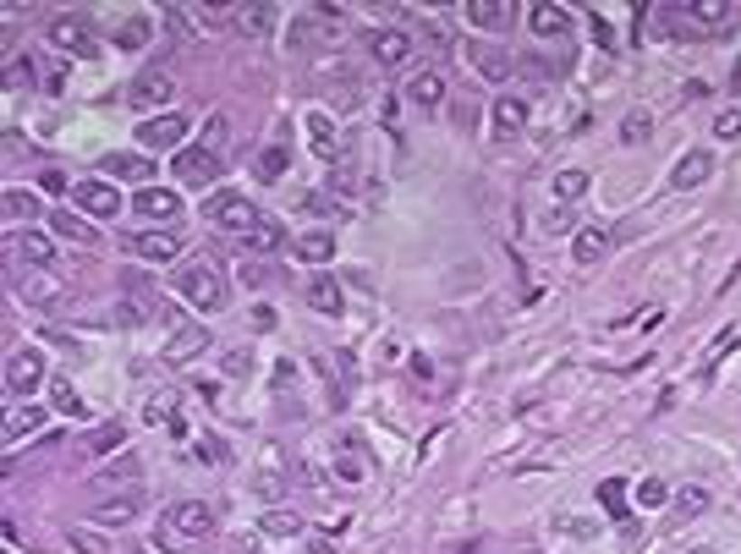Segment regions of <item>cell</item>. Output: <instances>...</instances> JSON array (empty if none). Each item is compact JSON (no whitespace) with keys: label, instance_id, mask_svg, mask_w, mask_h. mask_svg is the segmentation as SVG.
Returning <instances> with one entry per match:
<instances>
[{"label":"cell","instance_id":"7a4b0ae2","mask_svg":"<svg viewBox=\"0 0 741 554\" xmlns=\"http://www.w3.org/2000/svg\"><path fill=\"white\" fill-rule=\"evenodd\" d=\"M187 132H192V121H187L181 110H165V115H149V121L138 126V143H144V149H160V154H181V149H187Z\"/></svg>","mask_w":741,"mask_h":554},{"label":"cell","instance_id":"7dc6e473","mask_svg":"<svg viewBox=\"0 0 741 554\" xmlns=\"http://www.w3.org/2000/svg\"><path fill=\"white\" fill-rule=\"evenodd\" d=\"M714 137H719V143H736V137H741V110L736 105L714 115Z\"/></svg>","mask_w":741,"mask_h":554},{"label":"cell","instance_id":"4fadbf2b","mask_svg":"<svg viewBox=\"0 0 741 554\" xmlns=\"http://www.w3.org/2000/svg\"><path fill=\"white\" fill-rule=\"evenodd\" d=\"M676 17H687L692 28H730V23H741V6L736 0H692Z\"/></svg>","mask_w":741,"mask_h":554},{"label":"cell","instance_id":"74e56055","mask_svg":"<svg viewBox=\"0 0 741 554\" xmlns=\"http://www.w3.org/2000/svg\"><path fill=\"white\" fill-rule=\"evenodd\" d=\"M116 44H121V50H144V44H149V17H126V23L116 28Z\"/></svg>","mask_w":741,"mask_h":554},{"label":"cell","instance_id":"816d5d0a","mask_svg":"<svg viewBox=\"0 0 741 554\" xmlns=\"http://www.w3.org/2000/svg\"><path fill=\"white\" fill-rule=\"evenodd\" d=\"M598 500L610 505V511H621V500H626V483H621V477H610V483H598Z\"/></svg>","mask_w":741,"mask_h":554},{"label":"cell","instance_id":"6125c7cd","mask_svg":"<svg viewBox=\"0 0 741 554\" xmlns=\"http://www.w3.org/2000/svg\"><path fill=\"white\" fill-rule=\"evenodd\" d=\"M6 554H12V549H6Z\"/></svg>","mask_w":741,"mask_h":554},{"label":"cell","instance_id":"d4e9b609","mask_svg":"<svg viewBox=\"0 0 741 554\" xmlns=\"http://www.w3.org/2000/svg\"><path fill=\"white\" fill-rule=\"evenodd\" d=\"M50 231H55V236H66V242H78V247H94V242H99V231H94L88 220H78V215H60V209H50Z\"/></svg>","mask_w":741,"mask_h":554},{"label":"cell","instance_id":"ac0fdd59","mask_svg":"<svg viewBox=\"0 0 741 554\" xmlns=\"http://www.w3.org/2000/svg\"><path fill=\"white\" fill-rule=\"evenodd\" d=\"M489 121H495L500 137H516V132L527 126V99H522V94H500L495 110H489Z\"/></svg>","mask_w":741,"mask_h":554},{"label":"cell","instance_id":"277c9868","mask_svg":"<svg viewBox=\"0 0 741 554\" xmlns=\"http://www.w3.org/2000/svg\"><path fill=\"white\" fill-rule=\"evenodd\" d=\"M44 379H50V363H44V352H33V346L6 357V395H12V401H28Z\"/></svg>","mask_w":741,"mask_h":554},{"label":"cell","instance_id":"11a10c76","mask_svg":"<svg viewBox=\"0 0 741 554\" xmlns=\"http://www.w3.org/2000/svg\"><path fill=\"white\" fill-rule=\"evenodd\" d=\"M297 209H308V215H329V198H324V192H308Z\"/></svg>","mask_w":741,"mask_h":554},{"label":"cell","instance_id":"6da1fadb","mask_svg":"<svg viewBox=\"0 0 741 554\" xmlns=\"http://www.w3.org/2000/svg\"><path fill=\"white\" fill-rule=\"evenodd\" d=\"M176 291H181V302H192L198 313H220V308H226V274L215 269V258L181 263V269H176Z\"/></svg>","mask_w":741,"mask_h":554},{"label":"cell","instance_id":"91938a15","mask_svg":"<svg viewBox=\"0 0 741 554\" xmlns=\"http://www.w3.org/2000/svg\"><path fill=\"white\" fill-rule=\"evenodd\" d=\"M44 187H50V192H66V187H72V181H66L60 171H44Z\"/></svg>","mask_w":741,"mask_h":554},{"label":"cell","instance_id":"30bf717a","mask_svg":"<svg viewBox=\"0 0 741 554\" xmlns=\"http://www.w3.org/2000/svg\"><path fill=\"white\" fill-rule=\"evenodd\" d=\"M171 171H176L181 187H209V181L220 176V154H209V149H181V154L171 160Z\"/></svg>","mask_w":741,"mask_h":554},{"label":"cell","instance_id":"4316f807","mask_svg":"<svg viewBox=\"0 0 741 554\" xmlns=\"http://www.w3.org/2000/svg\"><path fill=\"white\" fill-rule=\"evenodd\" d=\"M604 253H610V231H598V226L577 231V242H571V258H577V263H598Z\"/></svg>","mask_w":741,"mask_h":554},{"label":"cell","instance_id":"8fae6325","mask_svg":"<svg viewBox=\"0 0 741 554\" xmlns=\"http://www.w3.org/2000/svg\"><path fill=\"white\" fill-rule=\"evenodd\" d=\"M72 198H78V209L94 215V220H116V215H121V192H116L110 181H78Z\"/></svg>","mask_w":741,"mask_h":554},{"label":"cell","instance_id":"e575fe53","mask_svg":"<svg viewBox=\"0 0 741 554\" xmlns=\"http://www.w3.org/2000/svg\"><path fill=\"white\" fill-rule=\"evenodd\" d=\"M709 505H714V494L703 489V483H687V489L676 494V511H681V516H703Z\"/></svg>","mask_w":741,"mask_h":554},{"label":"cell","instance_id":"8992f818","mask_svg":"<svg viewBox=\"0 0 741 554\" xmlns=\"http://www.w3.org/2000/svg\"><path fill=\"white\" fill-rule=\"evenodd\" d=\"M0 253H6L12 263H33V269L55 263V242L44 231H6V236H0Z\"/></svg>","mask_w":741,"mask_h":554},{"label":"cell","instance_id":"681fc988","mask_svg":"<svg viewBox=\"0 0 741 554\" xmlns=\"http://www.w3.org/2000/svg\"><path fill=\"white\" fill-rule=\"evenodd\" d=\"M643 137H648V115H643V110H632V115L621 121V143H643Z\"/></svg>","mask_w":741,"mask_h":554},{"label":"cell","instance_id":"60d3db41","mask_svg":"<svg viewBox=\"0 0 741 554\" xmlns=\"http://www.w3.org/2000/svg\"><path fill=\"white\" fill-rule=\"evenodd\" d=\"M582 192H588V171H560V176H555V198H560V203H577Z\"/></svg>","mask_w":741,"mask_h":554},{"label":"cell","instance_id":"d6a6232c","mask_svg":"<svg viewBox=\"0 0 741 554\" xmlns=\"http://www.w3.org/2000/svg\"><path fill=\"white\" fill-rule=\"evenodd\" d=\"M473 66H478L489 83H505V78H511V60H505L500 50H478V44H473Z\"/></svg>","mask_w":741,"mask_h":554},{"label":"cell","instance_id":"5bb4252c","mask_svg":"<svg viewBox=\"0 0 741 554\" xmlns=\"http://www.w3.org/2000/svg\"><path fill=\"white\" fill-rule=\"evenodd\" d=\"M368 50L379 66H407L412 60V33H401V28H374L368 33Z\"/></svg>","mask_w":741,"mask_h":554},{"label":"cell","instance_id":"9a60e30c","mask_svg":"<svg viewBox=\"0 0 741 554\" xmlns=\"http://www.w3.org/2000/svg\"><path fill=\"white\" fill-rule=\"evenodd\" d=\"M50 44L60 50V55H94V39H88V23H78V17H55L50 23Z\"/></svg>","mask_w":741,"mask_h":554},{"label":"cell","instance_id":"3957f363","mask_svg":"<svg viewBox=\"0 0 741 554\" xmlns=\"http://www.w3.org/2000/svg\"><path fill=\"white\" fill-rule=\"evenodd\" d=\"M165 527H171L181 543H198V538L215 532V505H209V500H176V505L165 511Z\"/></svg>","mask_w":741,"mask_h":554},{"label":"cell","instance_id":"7c38bea8","mask_svg":"<svg viewBox=\"0 0 741 554\" xmlns=\"http://www.w3.org/2000/svg\"><path fill=\"white\" fill-rule=\"evenodd\" d=\"M144 516V489H132V494H110L88 511L94 527H126V522H138Z\"/></svg>","mask_w":741,"mask_h":554},{"label":"cell","instance_id":"484cf974","mask_svg":"<svg viewBox=\"0 0 741 554\" xmlns=\"http://www.w3.org/2000/svg\"><path fill=\"white\" fill-rule=\"evenodd\" d=\"M105 171H110L116 181H138V187H149V176H154V165H149V160H138V154H110V160H105Z\"/></svg>","mask_w":741,"mask_h":554},{"label":"cell","instance_id":"ba28073f","mask_svg":"<svg viewBox=\"0 0 741 554\" xmlns=\"http://www.w3.org/2000/svg\"><path fill=\"white\" fill-rule=\"evenodd\" d=\"M171 72L165 66H149L144 78H132V88H126V105L132 110H160V105H171Z\"/></svg>","mask_w":741,"mask_h":554},{"label":"cell","instance_id":"db71d44e","mask_svg":"<svg viewBox=\"0 0 741 554\" xmlns=\"http://www.w3.org/2000/svg\"><path fill=\"white\" fill-rule=\"evenodd\" d=\"M17 291H23V302L39 308V297H50V281H17Z\"/></svg>","mask_w":741,"mask_h":554},{"label":"cell","instance_id":"f35d334b","mask_svg":"<svg viewBox=\"0 0 741 554\" xmlns=\"http://www.w3.org/2000/svg\"><path fill=\"white\" fill-rule=\"evenodd\" d=\"M637 505H643V511L670 505V483H664V477H643V483H637Z\"/></svg>","mask_w":741,"mask_h":554},{"label":"cell","instance_id":"b9f144b4","mask_svg":"<svg viewBox=\"0 0 741 554\" xmlns=\"http://www.w3.org/2000/svg\"><path fill=\"white\" fill-rule=\"evenodd\" d=\"M253 368V352H247V346H226V352H220V374L226 379H242Z\"/></svg>","mask_w":741,"mask_h":554},{"label":"cell","instance_id":"8d00e7d4","mask_svg":"<svg viewBox=\"0 0 741 554\" xmlns=\"http://www.w3.org/2000/svg\"><path fill=\"white\" fill-rule=\"evenodd\" d=\"M269 17H275L269 6H231V23H236L242 33H264V28H269Z\"/></svg>","mask_w":741,"mask_h":554},{"label":"cell","instance_id":"836d02e7","mask_svg":"<svg viewBox=\"0 0 741 554\" xmlns=\"http://www.w3.org/2000/svg\"><path fill=\"white\" fill-rule=\"evenodd\" d=\"M286 165H292V154H286L281 143H269V149L258 154V181H281V176H286Z\"/></svg>","mask_w":741,"mask_h":554},{"label":"cell","instance_id":"7bdbcfd3","mask_svg":"<svg viewBox=\"0 0 741 554\" xmlns=\"http://www.w3.org/2000/svg\"><path fill=\"white\" fill-rule=\"evenodd\" d=\"M33 78H39V60H23V55L6 60V88H28Z\"/></svg>","mask_w":741,"mask_h":554},{"label":"cell","instance_id":"f907efd6","mask_svg":"<svg viewBox=\"0 0 741 554\" xmlns=\"http://www.w3.org/2000/svg\"><path fill=\"white\" fill-rule=\"evenodd\" d=\"M242 281L258 291V286H275V269H269V263H242Z\"/></svg>","mask_w":741,"mask_h":554},{"label":"cell","instance_id":"83f0119b","mask_svg":"<svg viewBox=\"0 0 741 554\" xmlns=\"http://www.w3.org/2000/svg\"><path fill=\"white\" fill-rule=\"evenodd\" d=\"M0 209L6 215H17V220H33V215H50L44 203H39V192H23V187H6L0 192Z\"/></svg>","mask_w":741,"mask_h":554},{"label":"cell","instance_id":"603a6c76","mask_svg":"<svg viewBox=\"0 0 741 554\" xmlns=\"http://www.w3.org/2000/svg\"><path fill=\"white\" fill-rule=\"evenodd\" d=\"M709 171H714V154H709V149H692V154H681L676 171H670V181H676V187H698V181H709Z\"/></svg>","mask_w":741,"mask_h":554},{"label":"cell","instance_id":"5b68a950","mask_svg":"<svg viewBox=\"0 0 741 554\" xmlns=\"http://www.w3.org/2000/svg\"><path fill=\"white\" fill-rule=\"evenodd\" d=\"M220 231H236V236H253L264 220H258V209L247 198H236V192H220V198H209V209H204Z\"/></svg>","mask_w":741,"mask_h":554},{"label":"cell","instance_id":"7402d4cb","mask_svg":"<svg viewBox=\"0 0 741 554\" xmlns=\"http://www.w3.org/2000/svg\"><path fill=\"white\" fill-rule=\"evenodd\" d=\"M308 302H313V313H341L347 308V291L329 281V274H313L308 281Z\"/></svg>","mask_w":741,"mask_h":554},{"label":"cell","instance_id":"2e32d148","mask_svg":"<svg viewBox=\"0 0 741 554\" xmlns=\"http://www.w3.org/2000/svg\"><path fill=\"white\" fill-rule=\"evenodd\" d=\"M126 253H132V258H149V263H171V258L181 253V236H176V231H144V236L126 242Z\"/></svg>","mask_w":741,"mask_h":554},{"label":"cell","instance_id":"9c48e42d","mask_svg":"<svg viewBox=\"0 0 741 554\" xmlns=\"http://www.w3.org/2000/svg\"><path fill=\"white\" fill-rule=\"evenodd\" d=\"M132 215H144V220H160L165 231H176L181 198H176L171 187H138V198H132Z\"/></svg>","mask_w":741,"mask_h":554},{"label":"cell","instance_id":"f546056e","mask_svg":"<svg viewBox=\"0 0 741 554\" xmlns=\"http://www.w3.org/2000/svg\"><path fill=\"white\" fill-rule=\"evenodd\" d=\"M335 477H341V483H368V456L357 445H341V450H335Z\"/></svg>","mask_w":741,"mask_h":554},{"label":"cell","instance_id":"94428289","mask_svg":"<svg viewBox=\"0 0 741 554\" xmlns=\"http://www.w3.org/2000/svg\"><path fill=\"white\" fill-rule=\"evenodd\" d=\"M204 554H209V549H204Z\"/></svg>","mask_w":741,"mask_h":554},{"label":"cell","instance_id":"44dd1931","mask_svg":"<svg viewBox=\"0 0 741 554\" xmlns=\"http://www.w3.org/2000/svg\"><path fill=\"white\" fill-rule=\"evenodd\" d=\"M204 346H209L204 329H198V324H181V329L171 335V346H165V363H192L198 352H204Z\"/></svg>","mask_w":741,"mask_h":554},{"label":"cell","instance_id":"f5cc1de1","mask_svg":"<svg viewBox=\"0 0 741 554\" xmlns=\"http://www.w3.org/2000/svg\"><path fill=\"white\" fill-rule=\"evenodd\" d=\"M39 78H44V88H50V94H60V88H66V72H60V66H50V60H39Z\"/></svg>","mask_w":741,"mask_h":554},{"label":"cell","instance_id":"bcb514c9","mask_svg":"<svg viewBox=\"0 0 741 554\" xmlns=\"http://www.w3.org/2000/svg\"><path fill=\"white\" fill-rule=\"evenodd\" d=\"M226 137H231V121H226V115H209V121H204V149L220 154V149H226Z\"/></svg>","mask_w":741,"mask_h":554},{"label":"cell","instance_id":"c3c4849f","mask_svg":"<svg viewBox=\"0 0 741 554\" xmlns=\"http://www.w3.org/2000/svg\"><path fill=\"white\" fill-rule=\"evenodd\" d=\"M198 461L226 466V461H231V445H226V439H198Z\"/></svg>","mask_w":741,"mask_h":554},{"label":"cell","instance_id":"ab89813d","mask_svg":"<svg viewBox=\"0 0 741 554\" xmlns=\"http://www.w3.org/2000/svg\"><path fill=\"white\" fill-rule=\"evenodd\" d=\"M121 445H126V429H121V423H105V429L88 434V450H94V456H110V450H121Z\"/></svg>","mask_w":741,"mask_h":554},{"label":"cell","instance_id":"680465c9","mask_svg":"<svg viewBox=\"0 0 741 554\" xmlns=\"http://www.w3.org/2000/svg\"><path fill=\"white\" fill-rule=\"evenodd\" d=\"M160 549H165V554H181V549H187V543H181V538H176V532H171V527H160Z\"/></svg>","mask_w":741,"mask_h":554},{"label":"cell","instance_id":"d6986e66","mask_svg":"<svg viewBox=\"0 0 741 554\" xmlns=\"http://www.w3.org/2000/svg\"><path fill=\"white\" fill-rule=\"evenodd\" d=\"M566 23H571V12H566V6H555V0H538V6L527 12V28H533L538 39H555V33H566Z\"/></svg>","mask_w":741,"mask_h":554},{"label":"cell","instance_id":"f1b7e54d","mask_svg":"<svg viewBox=\"0 0 741 554\" xmlns=\"http://www.w3.org/2000/svg\"><path fill=\"white\" fill-rule=\"evenodd\" d=\"M302 126H308V143L329 160V154H335V121H329L324 110H308V115H302Z\"/></svg>","mask_w":741,"mask_h":554},{"label":"cell","instance_id":"ee69618b","mask_svg":"<svg viewBox=\"0 0 741 554\" xmlns=\"http://www.w3.org/2000/svg\"><path fill=\"white\" fill-rule=\"evenodd\" d=\"M50 401H55V411H66V418H78V411H83V401H78V390H72V384H66V379H55V384H50Z\"/></svg>","mask_w":741,"mask_h":554},{"label":"cell","instance_id":"cb8c5ba5","mask_svg":"<svg viewBox=\"0 0 741 554\" xmlns=\"http://www.w3.org/2000/svg\"><path fill=\"white\" fill-rule=\"evenodd\" d=\"M407 99L418 105V110H434L440 99H445V78L434 72V66H429V72H418L412 83H407Z\"/></svg>","mask_w":741,"mask_h":554},{"label":"cell","instance_id":"6f0895ef","mask_svg":"<svg viewBox=\"0 0 741 554\" xmlns=\"http://www.w3.org/2000/svg\"><path fill=\"white\" fill-rule=\"evenodd\" d=\"M247 324H253V329H275V308H253Z\"/></svg>","mask_w":741,"mask_h":554},{"label":"cell","instance_id":"e0dca14e","mask_svg":"<svg viewBox=\"0 0 741 554\" xmlns=\"http://www.w3.org/2000/svg\"><path fill=\"white\" fill-rule=\"evenodd\" d=\"M461 12H467V23L484 28V33H500V28L516 23V6H505V0H467Z\"/></svg>","mask_w":741,"mask_h":554},{"label":"cell","instance_id":"9f6ffc18","mask_svg":"<svg viewBox=\"0 0 741 554\" xmlns=\"http://www.w3.org/2000/svg\"><path fill=\"white\" fill-rule=\"evenodd\" d=\"M571 226H577V215H571V209H555V215L544 220V231H571Z\"/></svg>","mask_w":741,"mask_h":554},{"label":"cell","instance_id":"4dcf8cb0","mask_svg":"<svg viewBox=\"0 0 741 554\" xmlns=\"http://www.w3.org/2000/svg\"><path fill=\"white\" fill-rule=\"evenodd\" d=\"M258 527H264L269 538H292V532H302V516L286 511V505H269V511L258 516Z\"/></svg>","mask_w":741,"mask_h":554},{"label":"cell","instance_id":"52a82bcc","mask_svg":"<svg viewBox=\"0 0 741 554\" xmlns=\"http://www.w3.org/2000/svg\"><path fill=\"white\" fill-rule=\"evenodd\" d=\"M44 429H50V411H44L39 401H12V411H6V450L28 445V439L44 434Z\"/></svg>","mask_w":741,"mask_h":554},{"label":"cell","instance_id":"f6af8a7d","mask_svg":"<svg viewBox=\"0 0 741 554\" xmlns=\"http://www.w3.org/2000/svg\"><path fill=\"white\" fill-rule=\"evenodd\" d=\"M242 242H247L253 253H275V247H281V226H275V220H264V226H258L253 236H242Z\"/></svg>","mask_w":741,"mask_h":554},{"label":"cell","instance_id":"1f68e13d","mask_svg":"<svg viewBox=\"0 0 741 554\" xmlns=\"http://www.w3.org/2000/svg\"><path fill=\"white\" fill-rule=\"evenodd\" d=\"M297 258L329 263V258H335V236H329V231H302V236H297Z\"/></svg>","mask_w":741,"mask_h":554},{"label":"cell","instance_id":"ffe728a7","mask_svg":"<svg viewBox=\"0 0 741 554\" xmlns=\"http://www.w3.org/2000/svg\"><path fill=\"white\" fill-rule=\"evenodd\" d=\"M138 477H144V461H138V456H126V461L105 466L94 483H99V489H116V494H132V489H138Z\"/></svg>","mask_w":741,"mask_h":554},{"label":"cell","instance_id":"d590c367","mask_svg":"<svg viewBox=\"0 0 741 554\" xmlns=\"http://www.w3.org/2000/svg\"><path fill=\"white\" fill-rule=\"evenodd\" d=\"M66 543H72V554H110L105 532H94V527H72V532H66Z\"/></svg>","mask_w":741,"mask_h":554}]
</instances>
